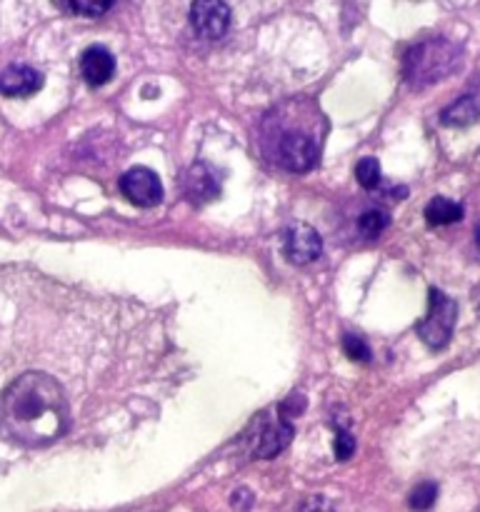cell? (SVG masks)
<instances>
[{"instance_id": "cell-1", "label": "cell", "mask_w": 480, "mask_h": 512, "mask_svg": "<svg viewBox=\"0 0 480 512\" xmlns=\"http://www.w3.org/2000/svg\"><path fill=\"white\" fill-rule=\"evenodd\" d=\"M70 413L63 388L45 373H25L0 398V430L8 438L38 445L68 430Z\"/></svg>"}, {"instance_id": "cell-2", "label": "cell", "mask_w": 480, "mask_h": 512, "mask_svg": "<svg viewBox=\"0 0 480 512\" xmlns=\"http://www.w3.org/2000/svg\"><path fill=\"white\" fill-rule=\"evenodd\" d=\"M460 63V50L443 38H430L413 45L405 53L403 73L413 88H428V85L445 80Z\"/></svg>"}, {"instance_id": "cell-3", "label": "cell", "mask_w": 480, "mask_h": 512, "mask_svg": "<svg viewBox=\"0 0 480 512\" xmlns=\"http://www.w3.org/2000/svg\"><path fill=\"white\" fill-rule=\"evenodd\" d=\"M320 155V140L308 125L273 123L270 130V158L290 173H308Z\"/></svg>"}, {"instance_id": "cell-4", "label": "cell", "mask_w": 480, "mask_h": 512, "mask_svg": "<svg viewBox=\"0 0 480 512\" xmlns=\"http://www.w3.org/2000/svg\"><path fill=\"white\" fill-rule=\"evenodd\" d=\"M455 318H458V303L438 288H430L428 315L418 323V335L430 350H440L448 345L453 335Z\"/></svg>"}, {"instance_id": "cell-5", "label": "cell", "mask_w": 480, "mask_h": 512, "mask_svg": "<svg viewBox=\"0 0 480 512\" xmlns=\"http://www.w3.org/2000/svg\"><path fill=\"white\" fill-rule=\"evenodd\" d=\"M190 25L195 35L205 40H218L230 28V8L225 0H193L190 5Z\"/></svg>"}, {"instance_id": "cell-6", "label": "cell", "mask_w": 480, "mask_h": 512, "mask_svg": "<svg viewBox=\"0 0 480 512\" xmlns=\"http://www.w3.org/2000/svg\"><path fill=\"white\" fill-rule=\"evenodd\" d=\"M120 193L138 208H153L163 200V185L150 168H130L120 178Z\"/></svg>"}, {"instance_id": "cell-7", "label": "cell", "mask_w": 480, "mask_h": 512, "mask_svg": "<svg viewBox=\"0 0 480 512\" xmlns=\"http://www.w3.org/2000/svg\"><path fill=\"white\" fill-rule=\"evenodd\" d=\"M283 248L290 263L305 265V263H313V260L323 253V240H320V235L315 233L310 225L295 223L285 230Z\"/></svg>"}, {"instance_id": "cell-8", "label": "cell", "mask_w": 480, "mask_h": 512, "mask_svg": "<svg viewBox=\"0 0 480 512\" xmlns=\"http://www.w3.org/2000/svg\"><path fill=\"white\" fill-rule=\"evenodd\" d=\"M115 75V58L108 48L103 45H90L80 55V78L90 85V88H100L108 83Z\"/></svg>"}, {"instance_id": "cell-9", "label": "cell", "mask_w": 480, "mask_h": 512, "mask_svg": "<svg viewBox=\"0 0 480 512\" xmlns=\"http://www.w3.org/2000/svg\"><path fill=\"white\" fill-rule=\"evenodd\" d=\"M43 88V75L30 65H10L0 73V93L8 98H28Z\"/></svg>"}, {"instance_id": "cell-10", "label": "cell", "mask_w": 480, "mask_h": 512, "mask_svg": "<svg viewBox=\"0 0 480 512\" xmlns=\"http://www.w3.org/2000/svg\"><path fill=\"white\" fill-rule=\"evenodd\" d=\"M293 433H295L293 425H290L283 415H280V420H275V423H263L258 438H255V450H253L255 458H263V460L275 458V455L290 443Z\"/></svg>"}, {"instance_id": "cell-11", "label": "cell", "mask_w": 480, "mask_h": 512, "mask_svg": "<svg viewBox=\"0 0 480 512\" xmlns=\"http://www.w3.org/2000/svg\"><path fill=\"white\" fill-rule=\"evenodd\" d=\"M185 193L193 203H208V200L218 198L220 185L215 175L210 173L208 165H193L185 175Z\"/></svg>"}, {"instance_id": "cell-12", "label": "cell", "mask_w": 480, "mask_h": 512, "mask_svg": "<svg viewBox=\"0 0 480 512\" xmlns=\"http://www.w3.org/2000/svg\"><path fill=\"white\" fill-rule=\"evenodd\" d=\"M480 118V95L468 93L463 98L455 100L453 105L440 113V123L450 125V128H465V125L475 123Z\"/></svg>"}, {"instance_id": "cell-13", "label": "cell", "mask_w": 480, "mask_h": 512, "mask_svg": "<svg viewBox=\"0 0 480 512\" xmlns=\"http://www.w3.org/2000/svg\"><path fill=\"white\" fill-rule=\"evenodd\" d=\"M463 205L455 203L450 198H433L425 205V223L433 228H443V225H453L463 220Z\"/></svg>"}, {"instance_id": "cell-14", "label": "cell", "mask_w": 480, "mask_h": 512, "mask_svg": "<svg viewBox=\"0 0 480 512\" xmlns=\"http://www.w3.org/2000/svg\"><path fill=\"white\" fill-rule=\"evenodd\" d=\"M388 225H390L388 210H380V208L365 210V213L358 218V233L363 235V238H378Z\"/></svg>"}, {"instance_id": "cell-15", "label": "cell", "mask_w": 480, "mask_h": 512, "mask_svg": "<svg viewBox=\"0 0 480 512\" xmlns=\"http://www.w3.org/2000/svg\"><path fill=\"white\" fill-rule=\"evenodd\" d=\"M70 13L80 15V18H100L108 13L115 5V0H65Z\"/></svg>"}, {"instance_id": "cell-16", "label": "cell", "mask_w": 480, "mask_h": 512, "mask_svg": "<svg viewBox=\"0 0 480 512\" xmlns=\"http://www.w3.org/2000/svg\"><path fill=\"white\" fill-rule=\"evenodd\" d=\"M355 178L365 190H375L380 185V163L375 158H363L355 165Z\"/></svg>"}, {"instance_id": "cell-17", "label": "cell", "mask_w": 480, "mask_h": 512, "mask_svg": "<svg viewBox=\"0 0 480 512\" xmlns=\"http://www.w3.org/2000/svg\"><path fill=\"white\" fill-rule=\"evenodd\" d=\"M435 498H438V485L435 483H420L418 488L413 490V493H410V508L413 510H430L433 508V503H435Z\"/></svg>"}, {"instance_id": "cell-18", "label": "cell", "mask_w": 480, "mask_h": 512, "mask_svg": "<svg viewBox=\"0 0 480 512\" xmlns=\"http://www.w3.org/2000/svg\"><path fill=\"white\" fill-rule=\"evenodd\" d=\"M343 350L350 360H355V363H368L370 360V348L363 343V340L355 338V335H345Z\"/></svg>"}, {"instance_id": "cell-19", "label": "cell", "mask_w": 480, "mask_h": 512, "mask_svg": "<svg viewBox=\"0 0 480 512\" xmlns=\"http://www.w3.org/2000/svg\"><path fill=\"white\" fill-rule=\"evenodd\" d=\"M333 450H335V458H338V460H348L350 455L355 453V440H353V435H350L348 430H338V433H335V445H333Z\"/></svg>"}, {"instance_id": "cell-20", "label": "cell", "mask_w": 480, "mask_h": 512, "mask_svg": "<svg viewBox=\"0 0 480 512\" xmlns=\"http://www.w3.org/2000/svg\"><path fill=\"white\" fill-rule=\"evenodd\" d=\"M300 512H335V510H333V505L328 503V500L320 498V495H313V498L305 500Z\"/></svg>"}, {"instance_id": "cell-21", "label": "cell", "mask_w": 480, "mask_h": 512, "mask_svg": "<svg viewBox=\"0 0 480 512\" xmlns=\"http://www.w3.org/2000/svg\"><path fill=\"white\" fill-rule=\"evenodd\" d=\"M475 238H478V250H480V223H478V230H475Z\"/></svg>"}]
</instances>
